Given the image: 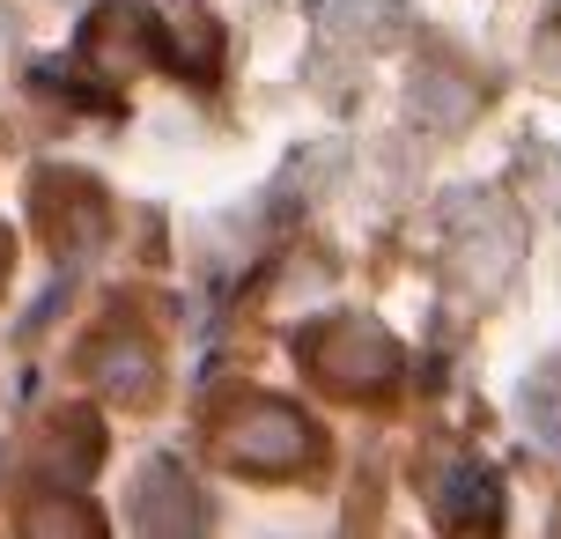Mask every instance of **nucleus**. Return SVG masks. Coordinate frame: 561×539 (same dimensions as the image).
Masks as SVG:
<instances>
[{
    "label": "nucleus",
    "instance_id": "1",
    "mask_svg": "<svg viewBox=\"0 0 561 539\" xmlns=\"http://www.w3.org/2000/svg\"><path fill=\"white\" fill-rule=\"evenodd\" d=\"M222 458L229 466H244V473H296L310 458V428L296 406H280V399H252V406H237L222 422Z\"/></svg>",
    "mask_w": 561,
    "mask_h": 539
},
{
    "label": "nucleus",
    "instance_id": "2",
    "mask_svg": "<svg viewBox=\"0 0 561 539\" xmlns=\"http://www.w3.org/2000/svg\"><path fill=\"white\" fill-rule=\"evenodd\" d=\"M310 355L333 369L347 392H363V385H385V377H392V341H385L377 325H363V318H347V325H333L325 341H310Z\"/></svg>",
    "mask_w": 561,
    "mask_h": 539
}]
</instances>
